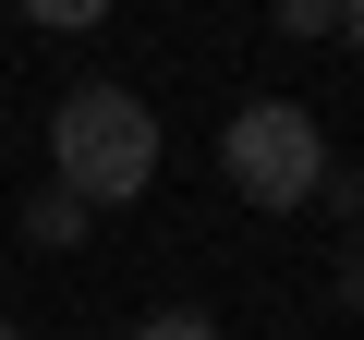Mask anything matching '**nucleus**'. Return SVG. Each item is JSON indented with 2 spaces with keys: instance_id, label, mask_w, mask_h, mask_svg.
<instances>
[{
  "instance_id": "obj_5",
  "label": "nucleus",
  "mask_w": 364,
  "mask_h": 340,
  "mask_svg": "<svg viewBox=\"0 0 364 340\" xmlns=\"http://www.w3.org/2000/svg\"><path fill=\"white\" fill-rule=\"evenodd\" d=\"M352 0H279V37H340Z\"/></svg>"
},
{
  "instance_id": "obj_6",
  "label": "nucleus",
  "mask_w": 364,
  "mask_h": 340,
  "mask_svg": "<svg viewBox=\"0 0 364 340\" xmlns=\"http://www.w3.org/2000/svg\"><path fill=\"white\" fill-rule=\"evenodd\" d=\"M134 340H219V328H207V316H182V304H170V316H146Z\"/></svg>"
},
{
  "instance_id": "obj_2",
  "label": "nucleus",
  "mask_w": 364,
  "mask_h": 340,
  "mask_svg": "<svg viewBox=\"0 0 364 340\" xmlns=\"http://www.w3.org/2000/svg\"><path fill=\"white\" fill-rule=\"evenodd\" d=\"M219 170H231V195L243 207H316L328 195V134H316V110H291V97H255V110H231L219 122Z\"/></svg>"
},
{
  "instance_id": "obj_3",
  "label": "nucleus",
  "mask_w": 364,
  "mask_h": 340,
  "mask_svg": "<svg viewBox=\"0 0 364 340\" xmlns=\"http://www.w3.org/2000/svg\"><path fill=\"white\" fill-rule=\"evenodd\" d=\"M25 231H37V243H73V231H85V195H73V183H49V195L25 207Z\"/></svg>"
},
{
  "instance_id": "obj_7",
  "label": "nucleus",
  "mask_w": 364,
  "mask_h": 340,
  "mask_svg": "<svg viewBox=\"0 0 364 340\" xmlns=\"http://www.w3.org/2000/svg\"><path fill=\"white\" fill-rule=\"evenodd\" d=\"M340 37H352V49H364V0H352V13H340Z\"/></svg>"
},
{
  "instance_id": "obj_9",
  "label": "nucleus",
  "mask_w": 364,
  "mask_h": 340,
  "mask_svg": "<svg viewBox=\"0 0 364 340\" xmlns=\"http://www.w3.org/2000/svg\"><path fill=\"white\" fill-rule=\"evenodd\" d=\"M0 340H25V328H0Z\"/></svg>"
},
{
  "instance_id": "obj_4",
  "label": "nucleus",
  "mask_w": 364,
  "mask_h": 340,
  "mask_svg": "<svg viewBox=\"0 0 364 340\" xmlns=\"http://www.w3.org/2000/svg\"><path fill=\"white\" fill-rule=\"evenodd\" d=\"M25 25H61V37H85V25H109V0H13Z\"/></svg>"
},
{
  "instance_id": "obj_1",
  "label": "nucleus",
  "mask_w": 364,
  "mask_h": 340,
  "mask_svg": "<svg viewBox=\"0 0 364 340\" xmlns=\"http://www.w3.org/2000/svg\"><path fill=\"white\" fill-rule=\"evenodd\" d=\"M49 158H61V183H73L85 207H122V195L158 183V110H146L134 85H73V97L49 110Z\"/></svg>"
},
{
  "instance_id": "obj_8",
  "label": "nucleus",
  "mask_w": 364,
  "mask_h": 340,
  "mask_svg": "<svg viewBox=\"0 0 364 340\" xmlns=\"http://www.w3.org/2000/svg\"><path fill=\"white\" fill-rule=\"evenodd\" d=\"M352 304H364V267H352Z\"/></svg>"
}]
</instances>
